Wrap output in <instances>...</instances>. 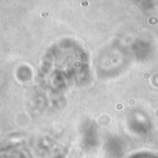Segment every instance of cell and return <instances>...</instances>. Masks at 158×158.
Listing matches in <instances>:
<instances>
[{
	"mask_svg": "<svg viewBox=\"0 0 158 158\" xmlns=\"http://www.w3.org/2000/svg\"><path fill=\"white\" fill-rule=\"evenodd\" d=\"M129 158H158V155L154 154V153L143 152V153H139V154L133 155Z\"/></svg>",
	"mask_w": 158,
	"mask_h": 158,
	"instance_id": "obj_1",
	"label": "cell"
}]
</instances>
